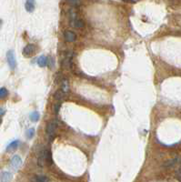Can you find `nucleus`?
I'll list each match as a JSON object with an SVG mask.
<instances>
[{
    "instance_id": "6e6552de",
    "label": "nucleus",
    "mask_w": 181,
    "mask_h": 182,
    "mask_svg": "<svg viewBox=\"0 0 181 182\" xmlns=\"http://www.w3.org/2000/svg\"><path fill=\"white\" fill-rule=\"evenodd\" d=\"M65 38L67 42H74L77 38V35L72 31H67L65 33Z\"/></svg>"
},
{
    "instance_id": "ddd939ff",
    "label": "nucleus",
    "mask_w": 181,
    "mask_h": 182,
    "mask_svg": "<svg viewBox=\"0 0 181 182\" xmlns=\"http://www.w3.org/2000/svg\"><path fill=\"white\" fill-rule=\"evenodd\" d=\"M71 24H72L75 27H77V28H82V27H84V22H83V20L78 19V18H76L73 22H71Z\"/></svg>"
},
{
    "instance_id": "1a4fd4ad",
    "label": "nucleus",
    "mask_w": 181,
    "mask_h": 182,
    "mask_svg": "<svg viewBox=\"0 0 181 182\" xmlns=\"http://www.w3.org/2000/svg\"><path fill=\"white\" fill-rule=\"evenodd\" d=\"M37 64L39 67L44 68L48 65V58L46 56H41L38 59H37Z\"/></svg>"
},
{
    "instance_id": "f3484780",
    "label": "nucleus",
    "mask_w": 181,
    "mask_h": 182,
    "mask_svg": "<svg viewBox=\"0 0 181 182\" xmlns=\"http://www.w3.org/2000/svg\"><path fill=\"white\" fill-rule=\"evenodd\" d=\"M8 94V91L6 87H1V89H0V98H4L5 97H7Z\"/></svg>"
},
{
    "instance_id": "f03ea898",
    "label": "nucleus",
    "mask_w": 181,
    "mask_h": 182,
    "mask_svg": "<svg viewBox=\"0 0 181 182\" xmlns=\"http://www.w3.org/2000/svg\"><path fill=\"white\" fill-rule=\"evenodd\" d=\"M7 63H8L9 68L12 70H14L15 68H16L17 61H16V57H15V53H14L13 50H9L7 53Z\"/></svg>"
},
{
    "instance_id": "412c9836",
    "label": "nucleus",
    "mask_w": 181,
    "mask_h": 182,
    "mask_svg": "<svg viewBox=\"0 0 181 182\" xmlns=\"http://www.w3.org/2000/svg\"><path fill=\"white\" fill-rule=\"evenodd\" d=\"M47 161L49 164L52 163V156H51V152L49 150H47Z\"/></svg>"
},
{
    "instance_id": "a211bd4d",
    "label": "nucleus",
    "mask_w": 181,
    "mask_h": 182,
    "mask_svg": "<svg viewBox=\"0 0 181 182\" xmlns=\"http://www.w3.org/2000/svg\"><path fill=\"white\" fill-rule=\"evenodd\" d=\"M71 58H72V53L69 52V53L67 54V56L66 61H65V65H66L67 67L70 66V64H71Z\"/></svg>"
},
{
    "instance_id": "dca6fc26",
    "label": "nucleus",
    "mask_w": 181,
    "mask_h": 182,
    "mask_svg": "<svg viewBox=\"0 0 181 182\" xmlns=\"http://www.w3.org/2000/svg\"><path fill=\"white\" fill-rule=\"evenodd\" d=\"M68 81L67 79H64L63 82H62V90L64 91L65 93H67L68 91Z\"/></svg>"
},
{
    "instance_id": "7ed1b4c3",
    "label": "nucleus",
    "mask_w": 181,
    "mask_h": 182,
    "mask_svg": "<svg viewBox=\"0 0 181 182\" xmlns=\"http://www.w3.org/2000/svg\"><path fill=\"white\" fill-rule=\"evenodd\" d=\"M22 165V159L19 156L16 155V156H14L11 160H10V166L12 167V168L14 170H18L19 167Z\"/></svg>"
},
{
    "instance_id": "2eb2a0df",
    "label": "nucleus",
    "mask_w": 181,
    "mask_h": 182,
    "mask_svg": "<svg viewBox=\"0 0 181 182\" xmlns=\"http://www.w3.org/2000/svg\"><path fill=\"white\" fill-rule=\"evenodd\" d=\"M26 138H27V139H32L33 136H34V135H35V128H28V129L26 130Z\"/></svg>"
},
{
    "instance_id": "9d476101",
    "label": "nucleus",
    "mask_w": 181,
    "mask_h": 182,
    "mask_svg": "<svg viewBox=\"0 0 181 182\" xmlns=\"http://www.w3.org/2000/svg\"><path fill=\"white\" fill-rule=\"evenodd\" d=\"M177 162V158H175V159H171L168 160L167 162H165L164 165H163V167H164V168H167V169H169V168H172L173 166L176 165Z\"/></svg>"
},
{
    "instance_id": "5701e85b",
    "label": "nucleus",
    "mask_w": 181,
    "mask_h": 182,
    "mask_svg": "<svg viewBox=\"0 0 181 182\" xmlns=\"http://www.w3.org/2000/svg\"><path fill=\"white\" fill-rule=\"evenodd\" d=\"M177 177H181V166H180V168L178 169V170L177 171Z\"/></svg>"
},
{
    "instance_id": "f257e3e1",
    "label": "nucleus",
    "mask_w": 181,
    "mask_h": 182,
    "mask_svg": "<svg viewBox=\"0 0 181 182\" xmlns=\"http://www.w3.org/2000/svg\"><path fill=\"white\" fill-rule=\"evenodd\" d=\"M56 128H57V121L56 120H53L48 124L47 128H46V132H47V136L49 139H52L55 136Z\"/></svg>"
},
{
    "instance_id": "4468645a",
    "label": "nucleus",
    "mask_w": 181,
    "mask_h": 182,
    "mask_svg": "<svg viewBox=\"0 0 181 182\" xmlns=\"http://www.w3.org/2000/svg\"><path fill=\"white\" fill-rule=\"evenodd\" d=\"M29 117L33 121V122H37V121H38L39 118H40V114L37 111H34V112H32L31 114H30Z\"/></svg>"
},
{
    "instance_id": "4be33fe9",
    "label": "nucleus",
    "mask_w": 181,
    "mask_h": 182,
    "mask_svg": "<svg viewBox=\"0 0 181 182\" xmlns=\"http://www.w3.org/2000/svg\"><path fill=\"white\" fill-rule=\"evenodd\" d=\"M59 109H60V103H58V104H56L55 105V113L56 114H57L58 113V111H59Z\"/></svg>"
},
{
    "instance_id": "0eeeda50",
    "label": "nucleus",
    "mask_w": 181,
    "mask_h": 182,
    "mask_svg": "<svg viewBox=\"0 0 181 182\" xmlns=\"http://www.w3.org/2000/svg\"><path fill=\"white\" fill-rule=\"evenodd\" d=\"M12 173L8 171H3L1 173V182H10L12 179Z\"/></svg>"
},
{
    "instance_id": "6ab92c4d",
    "label": "nucleus",
    "mask_w": 181,
    "mask_h": 182,
    "mask_svg": "<svg viewBox=\"0 0 181 182\" xmlns=\"http://www.w3.org/2000/svg\"><path fill=\"white\" fill-rule=\"evenodd\" d=\"M37 182H48V178L45 176H37L36 178Z\"/></svg>"
},
{
    "instance_id": "393cba45",
    "label": "nucleus",
    "mask_w": 181,
    "mask_h": 182,
    "mask_svg": "<svg viewBox=\"0 0 181 182\" xmlns=\"http://www.w3.org/2000/svg\"><path fill=\"white\" fill-rule=\"evenodd\" d=\"M178 178V180H179V182H181V177H177Z\"/></svg>"
},
{
    "instance_id": "f8f14e48",
    "label": "nucleus",
    "mask_w": 181,
    "mask_h": 182,
    "mask_svg": "<svg viewBox=\"0 0 181 182\" xmlns=\"http://www.w3.org/2000/svg\"><path fill=\"white\" fill-rule=\"evenodd\" d=\"M19 145V141L18 140H14L13 142H11L7 147V151H12L15 150Z\"/></svg>"
},
{
    "instance_id": "9b49d317",
    "label": "nucleus",
    "mask_w": 181,
    "mask_h": 182,
    "mask_svg": "<svg viewBox=\"0 0 181 182\" xmlns=\"http://www.w3.org/2000/svg\"><path fill=\"white\" fill-rule=\"evenodd\" d=\"M65 95H66V93L64 92L62 89L61 90H58V91H56V94H55V98L57 101H62L65 98Z\"/></svg>"
},
{
    "instance_id": "39448f33",
    "label": "nucleus",
    "mask_w": 181,
    "mask_h": 182,
    "mask_svg": "<svg viewBox=\"0 0 181 182\" xmlns=\"http://www.w3.org/2000/svg\"><path fill=\"white\" fill-rule=\"evenodd\" d=\"M45 161H47V150H43L42 152L39 154L38 156V159H37V164L39 167H44Z\"/></svg>"
},
{
    "instance_id": "20e7f679",
    "label": "nucleus",
    "mask_w": 181,
    "mask_h": 182,
    "mask_svg": "<svg viewBox=\"0 0 181 182\" xmlns=\"http://www.w3.org/2000/svg\"><path fill=\"white\" fill-rule=\"evenodd\" d=\"M35 50H36L35 46L32 45V44H28V45L26 46V47L24 48V49H23V55L26 56V57H30V56H32L34 54Z\"/></svg>"
},
{
    "instance_id": "b1692460",
    "label": "nucleus",
    "mask_w": 181,
    "mask_h": 182,
    "mask_svg": "<svg viewBox=\"0 0 181 182\" xmlns=\"http://www.w3.org/2000/svg\"><path fill=\"white\" fill-rule=\"evenodd\" d=\"M5 112H6V111L4 110V109H3V108L0 109V115H1V117H3V116H4Z\"/></svg>"
},
{
    "instance_id": "423d86ee",
    "label": "nucleus",
    "mask_w": 181,
    "mask_h": 182,
    "mask_svg": "<svg viewBox=\"0 0 181 182\" xmlns=\"http://www.w3.org/2000/svg\"><path fill=\"white\" fill-rule=\"evenodd\" d=\"M35 6H36L35 0H26V5H25V7H26V10L27 12L31 13V12L34 11Z\"/></svg>"
},
{
    "instance_id": "aec40b11",
    "label": "nucleus",
    "mask_w": 181,
    "mask_h": 182,
    "mask_svg": "<svg viewBox=\"0 0 181 182\" xmlns=\"http://www.w3.org/2000/svg\"><path fill=\"white\" fill-rule=\"evenodd\" d=\"M68 2L70 5L74 6V7H78L80 5V2H81V0H68Z\"/></svg>"
}]
</instances>
